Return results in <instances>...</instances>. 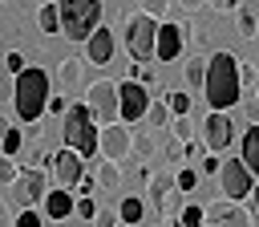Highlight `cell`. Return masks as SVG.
Segmentation results:
<instances>
[{
	"label": "cell",
	"instance_id": "603a6c76",
	"mask_svg": "<svg viewBox=\"0 0 259 227\" xmlns=\"http://www.w3.org/2000/svg\"><path fill=\"white\" fill-rule=\"evenodd\" d=\"M166 105H170V114H174V118H190L194 97H190V93H182V89H170V93H166Z\"/></svg>",
	"mask_w": 259,
	"mask_h": 227
},
{
	"label": "cell",
	"instance_id": "7a4b0ae2",
	"mask_svg": "<svg viewBox=\"0 0 259 227\" xmlns=\"http://www.w3.org/2000/svg\"><path fill=\"white\" fill-rule=\"evenodd\" d=\"M49 73L45 69H36V65H28L24 73H16V85H12V109H16V118L24 122V126H36L40 122V114L49 109Z\"/></svg>",
	"mask_w": 259,
	"mask_h": 227
},
{
	"label": "cell",
	"instance_id": "f546056e",
	"mask_svg": "<svg viewBox=\"0 0 259 227\" xmlns=\"http://www.w3.org/2000/svg\"><path fill=\"white\" fill-rule=\"evenodd\" d=\"M178 223H182V227H202V207L186 203V207L178 211Z\"/></svg>",
	"mask_w": 259,
	"mask_h": 227
},
{
	"label": "cell",
	"instance_id": "2e32d148",
	"mask_svg": "<svg viewBox=\"0 0 259 227\" xmlns=\"http://www.w3.org/2000/svg\"><path fill=\"white\" fill-rule=\"evenodd\" d=\"M239 158H243V166L259 178V122L247 126V134H243V142H239Z\"/></svg>",
	"mask_w": 259,
	"mask_h": 227
},
{
	"label": "cell",
	"instance_id": "74e56055",
	"mask_svg": "<svg viewBox=\"0 0 259 227\" xmlns=\"http://www.w3.org/2000/svg\"><path fill=\"white\" fill-rule=\"evenodd\" d=\"M206 4H210L214 12H235V8H239V0H206Z\"/></svg>",
	"mask_w": 259,
	"mask_h": 227
},
{
	"label": "cell",
	"instance_id": "7402d4cb",
	"mask_svg": "<svg viewBox=\"0 0 259 227\" xmlns=\"http://www.w3.org/2000/svg\"><path fill=\"white\" fill-rule=\"evenodd\" d=\"M182 77H186V85L202 89V81H206V57H190L186 69H182Z\"/></svg>",
	"mask_w": 259,
	"mask_h": 227
},
{
	"label": "cell",
	"instance_id": "277c9868",
	"mask_svg": "<svg viewBox=\"0 0 259 227\" xmlns=\"http://www.w3.org/2000/svg\"><path fill=\"white\" fill-rule=\"evenodd\" d=\"M61 32L65 41H89V32L101 24V0H57Z\"/></svg>",
	"mask_w": 259,
	"mask_h": 227
},
{
	"label": "cell",
	"instance_id": "d6a6232c",
	"mask_svg": "<svg viewBox=\"0 0 259 227\" xmlns=\"http://www.w3.org/2000/svg\"><path fill=\"white\" fill-rule=\"evenodd\" d=\"M12 227H45V215H36V207H24Z\"/></svg>",
	"mask_w": 259,
	"mask_h": 227
},
{
	"label": "cell",
	"instance_id": "836d02e7",
	"mask_svg": "<svg viewBox=\"0 0 259 227\" xmlns=\"http://www.w3.org/2000/svg\"><path fill=\"white\" fill-rule=\"evenodd\" d=\"M16 174H20V166H16V158H8V154H0V182H16Z\"/></svg>",
	"mask_w": 259,
	"mask_h": 227
},
{
	"label": "cell",
	"instance_id": "bcb514c9",
	"mask_svg": "<svg viewBox=\"0 0 259 227\" xmlns=\"http://www.w3.org/2000/svg\"><path fill=\"white\" fill-rule=\"evenodd\" d=\"M45 4H53V0H45Z\"/></svg>",
	"mask_w": 259,
	"mask_h": 227
},
{
	"label": "cell",
	"instance_id": "5b68a950",
	"mask_svg": "<svg viewBox=\"0 0 259 227\" xmlns=\"http://www.w3.org/2000/svg\"><path fill=\"white\" fill-rule=\"evenodd\" d=\"M121 41H125L130 61H138V65L154 61V45H158V20H150L146 12L125 16V24H121Z\"/></svg>",
	"mask_w": 259,
	"mask_h": 227
},
{
	"label": "cell",
	"instance_id": "30bf717a",
	"mask_svg": "<svg viewBox=\"0 0 259 227\" xmlns=\"http://www.w3.org/2000/svg\"><path fill=\"white\" fill-rule=\"evenodd\" d=\"M231 142H235V122H231V114H227V109H210L206 122H202V146H206V154H223Z\"/></svg>",
	"mask_w": 259,
	"mask_h": 227
},
{
	"label": "cell",
	"instance_id": "ac0fdd59",
	"mask_svg": "<svg viewBox=\"0 0 259 227\" xmlns=\"http://www.w3.org/2000/svg\"><path fill=\"white\" fill-rule=\"evenodd\" d=\"M57 81H61V89H77L81 85V61L77 57H65L57 65Z\"/></svg>",
	"mask_w": 259,
	"mask_h": 227
},
{
	"label": "cell",
	"instance_id": "f1b7e54d",
	"mask_svg": "<svg viewBox=\"0 0 259 227\" xmlns=\"http://www.w3.org/2000/svg\"><path fill=\"white\" fill-rule=\"evenodd\" d=\"M174 182H178V191L186 195V191H194V186H198V170H194V166H182V170L174 174Z\"/></svg>",
	"mask_w": 259,
	"mask_h": 227
},
{
	"label": "cell",
	"instance_id": "3957f363",
	"mask_svg": "<svg viewBox=\"0 0 259 227\" xmlns=\"http://www.w3.org/2000/svg\"><path fill=\"white\" fill-rule=\"evenodd\" d=\"M61 134H65V146L77 150L81 158L97 154V122L85 101H69V109L61 114Z\"/></svg>",
	"mask_w": 259,
	"mask_h": 227
},
{
	"label": "cell",
	"instance_id": "9a60e30c",
	"mask_svg": "<svg viewBox=\"0 0 259 227\" xmlns=\"http://www.w3.org/2000/svg\"><path fill=\"white\" fill-rule=\"evenodd\" d=\"M73 203H77V199H73L65 186H57V191H49V195H45V203H40V207H45V219L61 223V219H69V215H73Z\"/></svg>",
	"mask_w": 259,
	"mask_h": 227
},
{
	"label": "cell",
	"instance_id": "8fae6325",
	"mask_svg": "<svg viewBox=\"0 0 259 227\" xmlns=\"http://www.w3.org/2000/svg\"><path fill=\"white\" fill-rule=\"evenodd\" d=\"M150 89L142 85V81H121L117 85V109H121V122L130 126V122H138V118H146V109H150Z\"/></svg>",
	"mask_w": 259,
	"mask_h": 227
},
{
	"label": "cell",
	"instance_id": "f35d334b",
	"mask_svg": "<svg viewBox=\"0 0 259 227\" xmlns=\"http://www.w3.org/2000/svg\"><path fill=\"white\" fill-rule=\"evenodd\" d=\"M65 109H69L65 97H49V114H65Z\"/></svg>",
	"mask_w": 259,
	"mask_h": 227
},
{
	"label": "cell",
	"instance_id": "484cf974",
	"mask_svg": "<svg viewBox=\"0 0 259 227\" xmlns=\"http://www.w3.org/2000/svg\"><path fill=\"white\" fill-rule=\"evenodd\" d=\"M97 211H101V207H97V199H93V195H77V203H73V215H77V219L93 223V219H97Z\"/></svg>",
	"mask_w": 259,
	"mask_h": 227
},
{
	"label": "cell",
	"instance_id": "d4e9b609",
	"mask_svg": "<svg viewBox=\"0 0 259 227\" xmlns=\"http://www.w3.org/2000/svg\"><path fill=\"white\" fill-rule=\"evenodd\" d=\"M20 146H24V134L8 126V130L0 134V154H8V158H16V154H20Z\"/></svg>",
	"mask_w": 259,
	"mask_h": 227
},
{
	"label": "cell",
	"instance_id": "ab89813d",
	"mask_svg": "<svg viewBox=\"0 0 259 227\" xmlns=\"http://www.w3.org/2000/svg\"><path fill=\"white\" fill-rule=\"evenodd\" d=\"M77 191H81V195H93V191H97V178H81Z\"/></svg>",
	"mask_w": 259,
	"mask_h": 227
},
{
	"label": "cell",
	"instance_id": "b9f144b4",
	"mask_svg": "<svg viewBox=\"0 0 259 227\" xmlns=\"http://www.w3.org/2000/svg\"><path fill=\"white\" fill-rule=\"evenodd\" d=\"M247 114H251V122H259V97H251V101H247Z\"/></svg>",
	"mask_w": 259,
	"mask_h": 227
},
{
	"label": "cell",
	"instance_id": "d590c367",
	"mask_svg": "<svg viewBox=\"0 0 259 227\" xmlns=\"http://www.w3.org/2000/svg\"><path fill=\"white\" fill-rule=\"evenodd\" d=\"M198 170H202V174H219V170H223V158H219V154H202V166H198Z\"/></svg>",
	"mask_w": 259,
	"mask_h": 227
},
{
	"label": "cell",
	"instance_id": "52a82bcc",
	"mask_svg": "<svg viewBox=\"0 0 259 227\" xmlns=\"http://www.w3.org/2000/svg\"><path fill=\"white\" fill-rule=\"evenodd\" d=\"M45 195H49V170L45 166H20V174L12 182V199L20 207H36V203H45Z\"/></svg>",
	"mask_w": 259,
	"mask_h": 227
},
{
	"label": "cell",
	"instance_id": "d6986e66",
	"mask_svg": "<svg viewBox=\"0 0 259 227\" xmlns=\"http://www.w3.org/2000/svg\"><path fill=\"white\" fill-rule=\"evenodd\" d=\"M202 227H251V211L235 203V207H231L223 219H210V223H202Z\"/></svg>",
	"mask_w": 259,
	"mask_h": 227
},
{
	"label": "cell",
	"instance_id": "4dcf8cb0",
	"mask_svg": "<svg viewBox=\"0 0 259 227\" xmlns=\"http://www.w3.org/2000/svg\"><path fill=\"white\" fill-rule=\"evenodd\" d=\"M138 4H142L138 12H146L150 20H162V16H166V8H170V0H138Z\"/></svg>",
	"mask_w": 259,
	"mask_h": 227
},
{
	"label": "cell",
	"instance_id": "5bb4252c",
	"mask_svg": "<svg viewBox=\"0 0 259 227\" xmlns=\"http://www.w3.org/2000/svg\"><path fill=\"white\" fill-rule=\"evenodd\" d=\"M85 57H89V65H109V61H113V32H109L105 24H97V28L89 32Z\"/></svg>",
	"mask_w": 259,
	"mask_h": 227
},
{
	"label": "cell",
	"instance_id": "8992f818",
	"mask_svg": "<svg viewBox=\"0 0 259 227\" xmlns=\"http://www.w3.org/2000/svg\"><path fill=\"white\" fill-rule=\"evenodd\" d=\"M130 150H134V130L125 122H109L97 130V154L105 162H121V158H130Z\"/></svg>",
	"mask_w": 259,
	"mask_h": 227
},
{
	"label": "cell",
	"instance_id": "83f0119b",
	"mask_svg": "<svg viewBox=\"0 0 259 227\" xmlns=\"http://www.w3.org/2000/svg\"><path fill=\"white\" fill-rule=\"evenodd\" d=\"M154 146H158V142H154V134H150V130H134V150H138L142 158H150V154H154Z\"/></svg>",
	"mask_w": 259,
	"mask_h": 227
},
{
	"label": "cell",
	"instance_id": "60d3db41",
	"mask_svg": "<svg viewBox=\"0 0 259 227\" xmlns=\"http://www.w3.org/2000/svg\"><path fill=\"white\" fill-rule=\"evenodd\" d=\"M12 223H16V219H12V211L0 203V227H12Z\"/></svg>",
	"mask_w": 259,
	"mask_h": 227
},
{
	"label": "cell",
	"instance_id": "cb8c5ba5",
	"mask_svg": "<svg viewBox=\"0 0 259 227\" xmlns=\"http://www.w3.org/2000/svg\"><path fill=\"white\" fill-rule=\"evenodd\" d=\"M36 24H40V32H61V16H57V0H53V4H40V12H36Z\"/></svg>",
	"mask_w": 259,
	"mask_h": 227
},
{
	"label": "cell",
	"instance_id": "7dc6e473",
	"mask_svg": "<svg viewBox=\"0 0 259 227\" xmlns=\"http://www.w3.org/2000/svg\"><path fill=\"white\" fill-rule=\"evenodd\" d=\"M255 97H259V89H255Z\"/></svg>",
	"mask_w": 259,
	"mask_h": 227
},
{
	"label": "cell",
	"instance_id": "1f68e13d",
	"mask_svg": "<svg viewBox=\"0 0 259 227\" xmlns=\"http://www.w3.org/2000/svg\"><path fill=\"white\" fill-rule=\"evenodd\" d=\"M174 142H194V126H190V118H174Z\"/></svg>",
	"mask_w": 259,
	"mask_h": 227
},
{
	"label": "cell",
	"instance_id": "ee69618b",
	"mask_svg": "<svg viewBox=\"0 0 259 227\" xmlns=\"http://www.w3.org/2000/svg\"><path fill=\"white\" fill-rule=\"evenodd\" d=\"M251 207H255V215H259V178H255V191H251Z\"/></svg>",
	"mask_w": 259,
	"mask_h": 227
},
{
	"label": "cell",
	"instance_id": "6da1fadb",
	"mask_svg": "<svg viewBox=\"0 0 259 227\" xmlns=\"http://www.w3.org/2000/svg\"><path fill=\"white\" fill-rule=\"evenodd\" d=\"M206 105L210 109H231L243 101V61L227 49L206 57V81H202Z\"/></svg>",
	"mask_w": 259,
	"mask_h": 227
},
{
	"label": "cell",
	"instance_id": "8d00e7d4",
	"mask_svg": "<svg viewBox=\"0 0 259 227\" xmlns=\"http://www.w3.org/2000/svg\"><path fill=\"white\" fill-rule=\"evenodd\" d=\"M93 223H97V227H117V223H121V219H117V211H105V207H101V211H97V219H93Z\"/></svg>",
	"mask_w": 259,
	"mask_h": 227
},
{
	"label": "cell",
	"instance_id": "f6af8a7d",
	"mask_svg": "<svg viewBox=\"0 0 259 227\" xmlns=\"http://www.w3.org/2000/svg\"><path fill=\"white\" fill-rule=\"evenodd\" d=\"M117 227H130V223H117Z\"/></svg>",
	"mask_w": 259,
	"mask_h": 227
},
{
	"label": "cell",
	"instance_id": "e575fe53",
	"mask_svg": "<svg viewBox=\"0 0 259 227\" xmlns=\"http://www.w3.org/2000/svg\"><path fill=\"white\" fill-rule=\"evenodd\" d=\"M4 69H8L12 77H16V73H24L28 65H24V57H20V53H8V57H4Z\"/></svg>",
	"mask_w": 259,
	"mask_h": 227
},
{
	"label": "cell",
	"instance_id": "4fadbf2b",
	"mask_svg": "<svg viewBox=\"0 0 259 227\" xmlns=\"http://www.w3.org/2000/svg\"><path fill=\"white\" fill-rule=\"evenodd\" d=\"M186 36H190V28H186V24L162 20V24H158V45H154V57H158V61H174V57L186 49Z\"/></svg>",
	"mask_w": 259,
	"mask_h": 227
},
{
	"label": "cell",
	"instance_id": "7c38bea8",
	"mask_svg": "<svg viewBox=\"0 0 259 227\" xmlns=\"http://www.w3.org/2000/svg\"><path fill=\"white\" fill-rule=\"evenodd\" d=\"M49 170H53V178H57V186H65V191H73L81 178H85V158L77 154V150H69V146H61L53 158H49Z\"/></svg>",
	"mask_w": 259,
	"mask_h": 227
},
{
	"label": "cell",
	"instance_id": "e0dca14e",
	"mask_svg": "<svg viewBox=\"0 0 259 227\" xmlns=\"http://www.w3.org/2000/svg\"><path fill=\"white\" fill-rule=\"evenodd\" d=\"M117 219H121V223H130V227H138V223L146 219V203H142L138 195H125V199L117 203Z\"/></svg>",
	"mask_w": 259,
	"mask_h": 227
},
{
	"label": "cell",
	"instance_id": "44dd1931",
	"mask_svg": "<svg viewBox=\"0 0 259 227\" xmlns=\"http://www.w3.org/2000/svg\"><path fill=\"white\" fill-rule=\"evenodd\" d=\"M235 28H239V36H247V41H251V36L259 32V20H255V12L239 4V8H235Z\"/></svg>",
	"mask_w": 259,
	"mask_h": 227
},
{
	"label": "cell",
	"instance_id": "7bdbcfd3",
	"mask_svg": "<svg viewBox=\"0 0 259 227\" xmlns=\"http://www.w3.org/2000/svg\"><path fill=\"white\" fill-rule=\"evenodd\" d=\"M178 4H182V8H186V12H198V8H202V4H206V0H178Z\"/></svg>",
	"mask_w": 259,
	"mask_h": 227
},
{
	"label": "cell",
	"instance_id": "9c48e42d",
	"mask_svg": "<svg viewBox=\"0 0 259 227\" xmlns=\"http://www.w3.org/2000/svg\"><path fill=\"white\" fill-rule=\"evenodd\" d=\"M219 186H223V195L231 199V203H243V199H251V191H255V174L243 166V158H227L223 162V170H219Z\"/></svg>",
	"mask_w": 259,
	"mask_h": 227
},
{
	"label": "cell",
	"instance_id": "ba28073f",
	"mask_svg": "<svg viewBox=\"0 0 259 227\" xmlns=\"http://www.w3.org/2000/svg\"><path fill=\"white\" fill-rule=\"evenodd\" d=\"M85 105H89L93 122H101V126H109V122L121 118V109H117V85L113 81H93L85 89Z\"/></svg>",
	"mask_w": 259,
	"mask_h": 227
},
{
	"label": "cell",
	"instance_id": "4316f807",
	"mask_svg": "<svg viewBox=\"0 0 259 227\" xmlns=\"http://www.w3.org/2000/svg\"><path fill=\"white\" fill-rule=\"evenodd\" d=\"M170 118H174V114H170V105H166V101H150V109H146V122H150L154 130H162Z\"/></svg>",
	"mask_w": 259,
	"mask_h": 227
},
{
	"label": "cell",
	"instance_id": "ffe728a7",
	"mask_svg": "<svg viewBox=\"0 0 259 227\" xmlns=\"http://www.w3.org/2000/svg\"><path fill=\"white\" fill-rule=\"evenodd\" d=\"M97 186L101 191H117L121 186V170H117V162H97Z\"/></svg>",
	"mask_w": 259,
	"mask_h": 227
}]
</instances>
